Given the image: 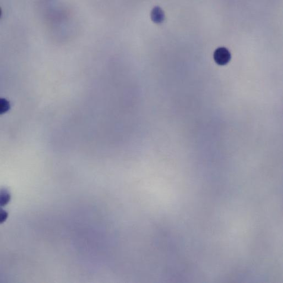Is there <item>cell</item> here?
I'll use <instances>...</instances> for the list:
<instances>
[{"label": "cell", "mask_w": 283, "mask_h": 283, "mask_svg": "<svg viewBox=\"0 0 283 283\" xmlns=\"http://www.w3.org/2000/svg\"><path fill=\"white\" fill-rule=\"evenodd\" d=\"M214 59L219 65H225L230 61L231 53L225 48H219L214 52Z\"/></svg>", "instance_id": "cell-1"}, {"label": "cell", "mask_w": 283, "mask_h": 283, "mask_svg": "<svg viewBox=\"0 0 283 283\" xmlns=\"http://www.w3.org/2000/svg\"><path fill=\"white\" fill-rule=\"evenodd\" d=\"M7 217L8 213L6 211H3V210L2 209L1 211V217H0L1 223H3L5 220H6V219L7 218Z\"/></svg>", "instance_id": "cell-5"}, {"label": "cell", "mask_w": 283, "mask_h": 283, "mask_svg": "<svg viewBox=\"0 0 283 283\" xmlns=\"http://www.w3.org/2000/svg\"><path fill=\"white\" fill-rule=\"evenodd\" d=\"M0 110L1 114H3L10 109V104L7 100L5 99H1L0 103Z\"/></svg>", "instance_id": "cell-4"}, {"label": "cell", "mask_w": 283, "mask_h": 283, "mask_svg": "<svg viewBox=\"0 0 283 283\" xmlns=\"http://www.w3.org/2000/svg\"><path fill=\"white\" fill-rule=\"evenodd\" d=\"M151 17L153 21L156 23H160L164 20V13L160 8L156 7L153 10Z\"/></svg>", "instance_id": "cell-2"}, {"label": "cell", "mask_w": 283, "mask_h": 283, "mask_svg": "<svg viewBox=\"0 0 283 283\" xmlns=\"http://www.w3.org/2000/svg\"><path fill=\"white\" fill-rule=\"evenodd\" d=\"M10 200V195L6 190H2L1 193V205L4 206L8 203Z\"/></svg>", "instance_id": "cell-3"}]
</instances>
